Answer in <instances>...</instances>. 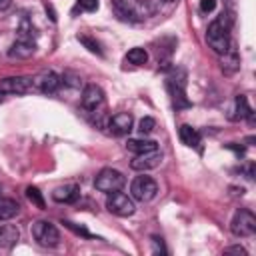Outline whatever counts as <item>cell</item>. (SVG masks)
<instances>
[{"label":"cell","mask_w":256,"mask_h":256,"mask_svg":"<svg viewBox=\"0 0 256 256\" xmlns=\"http://www.w3.org/2000/svg\"><path fill=\"white\" fill-rule=\"evenodd\" d=\"M20 206L12 198H0V220H10L18 214Z\"/></svg>","instance_id":"20"},{"label":"cell","mask_w":256,"mask_h":256,"mask_svg":"<svg viewBox=\"0 0 256 256\" xmlns=\"http://www.w3.org/2000/svg\"><path fill=\"white\" fill-rule=\"evenodd\" d=\"M60 88V76L52 70H42L40 74L32 76V92L54 94Z\"/></svg>","instance_id":"10"},{"label":"cell","mask_w":256,"mask_h":256,"mask_svg":"<svg viewBox=\"0 0 256 256\" xmlns=\"http://www.w3.org/2000/svg\"><path fill=\"white\" fill-rule=\"evenodd\" d=\"M130 194L134 200L138 202H150L156 194H158V184L152 176H136L132 182H130Z\"/></svg>","instance_id":"6"},{"label":"cell","mask_w":256,"mask_h":256,"mask_svg":"<svg viewBox=\"0 0 256 256\" xmlns=\"http://www.w3.org/2000/svg\"><path fill=\"white\" fill-rule=\"evenodd\" d=\"M206 42L208 46L216 52V54H224L228 48H230V22H228V16L222 12L216 20H212L208 24V30H206Z\"/></svg>","instance_id":"1"},{"label":"cell","mask_w":256,"mask_h":256,"mask_svg":"<svg viewBox=\"0 0 256 256\" xmlns=\"http://www.w3.org/2000/svg\"><path fill=\"white\" fill-rule=\"evenodd\" d=\"M78 8L84 12H94L98 10V0H78Z\"/></svg>","instance_id":"28"},{"label":"cell","mask_w":256,"mask_h":256,"mask_svg":"<svg viewBox=\"0 0 256 256\" xmlns=\"http://www.w3.org/2000/svg\"><path fill=\"white\" fill-rule=\"evenodd\" d=\"M26 198H28L34 206H38V208H44V206H46V202H44V198H42V192H40L36 186H28V188H26Z\"/></svg>","instance_id":"24"},{"label":"cell","mask_w":256,"mask_h":256,"mask_svg":"<svg viewBox=\"0 0 256 256\" xmlns=\"http://www.w3.org/2000/svg\"><path fill=\"white\" fill-rule=\"evenodd\" d=\"M154 126H156V120H154L152 116H144V118L138 122V132H140V136H148V134L154 130Z\"/></svg>","instance_id":"25"},{"label":"cell","mask_w":256,"mask_h":256,"mask_svg":"<svg viewBox=\"0 0 256 256\" xmlns=\"http://www.w3.org/2000/svg\"><path fill=\"white\" fill-rule=\"evenodd\" d=\"M16 32H18V40H36V30H34L32 22H30L26 16L20 20Z\"/></svg>","instance_id":"22"},{"label":"cell","mask_w":256,"mask_h":256,"mask_svg":"<svg viewBox=\"0 0 256 256\" xmlns=\"http://www.w3.org/2000/svg\"><path fill=\"white\" fill-rule=\"evenodd\" d=\"M126 148L132 152V154H142V152H150V150H156L158 144L154 140H146V138H132L126 142Z\"/></svg>","instance_id":"19"},{"label":"cell","mask_w":256,"mask_h":256,"mask_svg":"<svg viewBox=\"0 0 256 256\" xmlns=\"http://www.w3.org/2000/svg\"><path fill=\"white\" fill-rule=\"evenodd\" d=\"M12 4V0H0V10H6Z\"/></svg>","instance_id":"32"},{"label":"cell","mask_w":256,"mask_h":256,"mask_svg":"<svg viewBox=\"0 0 256 256\" xmlns=\"http://www.w3.org/2000/svg\"><path fill=\"white\" fill-rule=\"evenodd\" d=\"M32 236L44 248H54V246L60 244V232L48 220H36V222H32Z\"/></svg>","instance_id":"4"},{"label":"cell","mask_w":256,"mask_h":256,"mask_svg":"<svg viewBox=\"0 0 256 256\" xmlns=\"http://www.w3.org/2000/svg\"><path fill=\"white\" fill-rule=\"evenodd\" d=\"M216 8V0H200V12H212Z\"/></svg>","instance_id":"29"},{"label":"cell","mask_w":256,"mask_h":256,"mask_svg":"<svg viewBox=\"0 0 256 256\" xmlns=\"http://www.w3.org/2000/svg\"><path fill=\"white\" fill-rule=\"evenodd\" d=\"M230 230L238 238L254 236L256 234V216L250 210H246V208L236 210L234 216H232V222H230Z\"/></svg>","instance_id":"3"},{"label":"cell","mask_w":256,"mask_h":256,"mask_svg":"<svg viewBox=\"0 0 256 256\" xmlns=\"http://www.w3.org/2000/svg\"><path fill=\"white\" fill-rule=\"evenodd\" d=\"M220 56H222V58H220L222 70H224L226 74H234V72L240 68V60H238V52H236L234 44H230V48H228L224 54H220Z\"/></svg>","instance_id":"17"},{"label":"cell","mask_w":256,"mask_h":256,"mask_svg":"<svg viewBox=\"0 0 256 256\" xmlns=\"http://www.w3.org/2000/svg\"><path fill=\"white\" fill-rule=\"evenodd\" d=\"M2 100H4V92L0 90V102H2Z\"/></svg>","instance_id":"33"},{"label":"cell","mask_w":256,"mask_h":256,"mask_svg":"<svg viewBox=\"0 0 256 256\" xmlns=\"http://www.w3.org/2000/svg\"><path fill=\"white\" fill-rule=\"evenodd\" d=\"M62 224H64L68 230H72L74 234H78V236H84V238H94V236H92V234H90V232H88L84 226H78V224H74V222H70V220H64Z\"/></svg>","instance_id":"27"},{"label":"cell","mask_w":256,"mask_h":256,"mask_svg":"<svg viewBox=\"0 0 256 256\" xmlns=\"http://www.w3.org/2000/svg\"><path fill=\"white\" fill-rule=\"evenodd\" d=\"M20 240V230L14 224H0V246L12 248Z\"/></svg>","instance_id":"16"},{"label":"cell","mask_w":256,"mask_h":256,"mask_svg":"<svg viewBox=\"0 0 256 256\" xmlns=\"http://www.w3.org/2000/svg\"><path fill=\"white\" fill-rule=\"evenodd\" d=\"M178 134H180L182 144H186V146H190V148H196V146L200 144V132H198L196 128L188 126V124H182V126L178 128Z\"/></svg>","instance_id":"18"},{"label":"cell","mask_w":256,"mask_h":256,"mask_svg":"<svg viewBox=\"0 0 256 256\" xmlns=\"http://www.w3.org/2000/svg\"><path fill=\"white\" fill-rule=\"evenodd\" d=\"M78 40L92 52V54H98V56H102V50H100V44L96 42V40H92L90 36H78Z\"/></svg>","instance_id":"26"},{"label":"cell","mask_w":256,"mask_h":256,"mask_svg":"<svg viewBox=\"0 0 256 256\" xmlns=\"http://www.w3.org/2000/svg\"><path fill=\"white\" fill-rule=\"evenodd\" d=\"M152 242L156 244V252H166L164 246H162V240H160V238H152Z\"/></svg>","instance_id":"31"},{"label":"cell","mask_w":256,"mask_h":256,"mask_svg":"<svg viewBox=\"0 0 256 256\" xmlns=\"http://www.w3.org/2000/svg\"><path fill=\"white\" fill-rule=\"evenodd\" d=\"M36 54V40H18L8 48V56L16 60H26Z\"/></svg>","instance_id":"14"},{"label":"cell","mask_w":256,"mask_h":256,"mask_svg":"<svg viewBox=\"0 0 256 256\" xmlns=\"http://www.w3.org/2000/svg\"><path fill=\"white\" fill-rule=\"evenodd\" d=\"M146 60H148V52L144 48H132L126 54V62H130L134 66H142V64H146Z\"/></svg>","instance_id":"23"},{"label":"cell","mask_w":256,"mask_h":256,"mask_svg":"<svg viewBox=\"0 0 256 256\" xmlns=\"http://www.w3.org/2000/svg\"><path fill=\"white\" fill-rule=\"evenodd\" d=\"M80 104L90 114H102L100 110L106 104V98H104L102 88L96 86V84H86L84 90H82V96H80Z\"/></svg>","instance_id":"7"},{"label":"cell","mask_w":256,"mask_h":256,"mask_svg":"<svg viewBox=\"0 0 256 256\" xmlns=\"http://www.w3.org/2000/svg\"><path fill=\"white\" fill-rule=\"evenodd\" d=\"M124 184H126L124 174L118 172V170H114V168H102V170L96 174V178H94L96 190L106 192V194L116 192V190H122Z\"/></svg>","instance_id":"5"},{"label":"cell","mask_w":256,"mask_h":256,"mask_svg":"<svg viewBox=\"0 0 256 256\" xmlns=\"http://www.w3.org/2000/svg\"><path fill=\"white\" fill-rule=\"evenodd\" d=\"M106 208H108V212H112L114 216H122V218H124V216H132L134 210H136L132 198L126 196V194L120 192V190L108 194V198H106Z\"/></svg>","instance_id":"8"},{"label":"cell","mask_w":256,"mask_h":256,"mask_svg":"<svg viewBox=\"0 0 256 256\" xmlns=\"http://www.w3.org/2000/svg\"><path fill=\"white\" fill-rule=\"evenodd\" d=\"M252 114V110H250V106H248V100H246V96H236V106H234V114H230V118L232 120H240V118H246V116H250Z\"/></svg>","instance_id":"21"},{"label":"cell","mask_w":256,"mask_h":256,"mask_svg":"<svg viewBox=\"0 0 256 256\" xmlns=\"http://www.w3.org/2000/svg\"><path fill=\"white\" fill-rule=\"evenodd\" d=\"M132 124H134V118L132 114L128 112H116L114 116L108 118V130L114 134V136H126L130 130H132Z\"/></svg>","instance_id":"13"},{"label":"cell","mask_w":256,"mask_h":256,"mask_svg":"<svg viewBox=\"0 0 256 256\" xmlns=\"http://www.w3.org/2000/svg\"><path fill=\"white\" fill-rule=\"evenodd\" d=\"M112 8L120 20L128 22L144 20L152 12L148 0H112Z\"/></svg>","instance_id":"2"},{"label":"cell","mask_w":256,"mask_h":256,"mask_svg":"<svg viewBox=\"0 0 256 256\" xmlns=\"http://www.w3.org/2000/svg\"><path fill=\"white\" fill-rule=\"evenodd\" d=\"M224 252H236V254H242V256H246V250H244L242 246H230V248H226Z\"/></svg>","instance_id":"30"},{"label":"cell","mask_w":256,"mask_h":256,"mask_svg":"<svg viewBox=\"0 0 256 256\" xmlns=\"http://www.w3.org/2000/svg\"><path fill=\"white\" fill-rule=\"evenodd\" d=\"M4 94H28L32 92V76H8L0 80Z\"/></svg>","instance_id":"11"},{"label":"cell","mask_w":256,"mask_h":256,"mask_svg":"<svg viewBox=\"0 0 256 256\" xmlns=\"http://www.w3.org/2000/svg\"><path fill=\"white\" fill-rule=\"evenodd\" d=\"M160 162H162V152L156 148V150H150V152L136 154L134 160L130 162V168L132 170H138V172H146V170L156 168Z\"/></svg>","instance_id":"12"},{"label":"cell","mask_w":256,"mask_h":256,"mask_svg":"<svg viewBox=\"0 0 256 256\" xmlns=\"http://www.w3.org/2000/svg\"><path fill=\"white\" fill-rule=\"evenodd\" d=\"M164 2H174V0H164Z\"/></svg>","instance_id":"34"},{"label":"cell","mask_w":256,"mask_h":256,"mask_svg":"<svg viewBox=\"0 0 256 256\" xmlns=\"http://www.w3.org/2000/svg\"><path fill=\"white\" fill-rule=\"evenodd\" d=\"M52 198L60 204H72L80 198V186L78 184H64V186H58L54 192H52Z\"/></svg>","instance_id":"15"},{"label":"cell","mask_w":256,"mask_h":256,"mask_svg":"<svg viewBox=\"0 0 256 256\" xmlns=\"http://www.w3.org/2000/svg\"><path fill=\"white\" fill-rule=\"evenodd\" d=\"M166 88H168L172 106H174L176 110L190 108V100L186 98V82H184V74H182V78H174V76H170V78L166 80Z\"/></svg>","instance_id":"9"}]
</instances>
